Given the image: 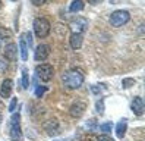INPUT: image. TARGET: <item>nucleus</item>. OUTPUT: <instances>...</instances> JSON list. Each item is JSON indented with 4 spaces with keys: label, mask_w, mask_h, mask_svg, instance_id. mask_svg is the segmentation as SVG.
Returning a JSON list of instances; mask_svg holds the SVG:
<instances>
[{
    "label": "nucleus",
    "mask_w": 145,
    "mask_h": 141,
    "mask_svg": "<svg viewBox=\"0 0 145 141\" xmlns=\"http://www.w3.org/2000/svg\"><path fill=\"white\" fill-rule=\"evenodd\" d=\"M62 82L67 87L71 88V90H76V88H79L84 82V75L79 72V70L76 69H71L65 72L62 75Z\"/></svg>",
    "instance_id": "f257e3e1"
},
{
    "label": "nucleus",
    "mask_w": 145,
    "mask_h": 141,
    "mask_svg": "<svg viewBox=\"0 0 145 141\" xmlns=\"http://www.w3.org/2000/svg\"><path fill=\"white\" fill-rule=\"evenodd\" d=\"M12 2H16V0H12Z\"/></svg>",
    "instance_id": "7c9ffc66"
},
{
    "label": "nucleus",
    "mask_w": 145,
    "mask_h": 141,
    "mask_svg": "<svg viewBox=\"0 0 145 141\" xmlns=\"http://www.w3.org/2000/svg\"><path fill=\"white\" fill-rule=\"evenodd\" d=\"M35 75H37L38 79H41L42 82H48L50 79L53 78V75H54V69H53L52 65L42 63V65L35 68Z\"/></svg>",
    "instance_id": "20e7f679"
},
{
    "label": "nucleus",
    "mask_w": 145,
    "mask_h": 141,
    "mask_svg": "<svg viewBox=\"0 0 145 141\" xmlns=\"http://www.w3.org/2000/svg\"><path fill=\"white\" fill-rule=\"evenodd\" d=\"M81 141H92V140H91V138H82Z\"/></svg>",
    "instance_id": "cd10ccee"
},
{
    "label": "nucleus",
    "mask_w": 145,
    "mask_h": 141,
    "mask_svg": "<svg viewBox=\"0 0 145 141\" xmlns=\"http://www.w3.org/2000/svg\"><path fill=\"white\" fill-rule=\"evenodd\" d=\"M129 19H131V15L127 11H116L110 16V25L114 26V28H119V26L125 25Z\"/></svg>",
    "instance_id": "39448f33"
},
{
    "label": "nucleus",
    "mask_w": 145,
    "mask_h": 141,
    "mask_svg": "<svg viewBox=\"0 0 145 141\" xmlns=\"http://www.w3.org/2000/svg\"><path fill=\"white\" fill-rule=\"evenodd\" d=\"M69 26L72 30V34H82L88 28V21L85 18H76V19L71 21Z\"/></svg>",
    "instance_id": "423d86ee"
},
{
    "label": "nucleus",
    "mask_w": 145,
    "mask_h": 141,
    "mask_svg": "<svg viewBox=\"0 0 145 141\" xmlns=\"http://www.w3.org/2000/svg\"><path fill=\"white\" fill-rule=\"evenodd\" d=\"M97 112H100V113L104 112V100L97 101Z\"/></svg>",
    "instance_id": "5701e85b"
},
{
    "label": "nucleus",
    "mask_w": 145,
    "mask_h": 141,
    "mask_svg": "<svg viewBox=\"0 0 145 141\" xmlns=\"http://www.w3.org/2000/svg\"><path fill=\"white\" fill-rule=\"evenodd\" d=\"M0 9H2V2H0Z\"/></svg>",
    "instance_id": "c756f323"
},
{
    "label": "nucleus",
    "mask_w": 145,
    "mask_h": 141,
    "mask_svg": "<svg viewBox=\"0 0 145 141\" xmlns=\"http://www.w3.org/2000/svg\"><path fill=\"white\" fill-rule=\"evenodd\" d=\"M19 50H21V59L27 60L28 59V44L25 41V35L22 34L19 38Z\"/></svg>",
    "instance_id": "2eb2a0df"
},
{
    "label": "nucleus",
    "mask_w": 145,
    "mask_h": 141,
    "mask_svg": "<svg viewBox=\"0 0 145 141\" xmlns=\"http://www.w3.org/2000/svg\"><path fill=\"white\" fill-rule=\"evenodd\" d=\"M101 2H103V0H88V3H91V5H98Z\"/></svg>",
    "instance_id": "bb28decb"
},
{
    "label": "nucleus",
    "mask_w": 145,
    "mask_h": 141,
    "mask_svg": "<svg viewBox=\"0 0 145 141\" xmlns=\"http://www.w3.org/2000/svg\"><path fill=\"white\" fill-rule=\"evenodd\" d=\"M113 128V123L112 122H104V123H101L100 125V129L103 131V132H110Z\"/></svg>",
    "instance_id": "6ab92c4d"
},
{
    "label": "nucleus",
    "mask_w": 145,
    "mask_h": 141,
    "mask_svg": "<svg viewBox=\"0 0 145 141\" xmlns=\"http://www.w3.org/2000/svg\"><path fill=\"white\" fill-rule=\"evenodd\" d=\"M133 84H135V79H132V78H126V79H123L122 87H123V88H129V87H132Z\"/></svg>",
    "instance_id": "412c9836"
},
{
    "label": "nucleus",
    "mask_w": 145,
    "mask_h": 141,
    "mask_svg": "<svg viewBox=\"0 0 145 141\" xmlns=\"http://www.w3.org/2000/svg\"><path fill=\"white\" fill-rule=\"evenodd\" d=\"M0 122H2V113H0Z\"/></svg>",
    "instance_id": "c85d7f7f"
},
{
    "label": "nucleus",
    "mask_w": 145,
    "mask_h": 141,
    "mask_svg": "<svg viewBox=\"0 0 145 141\" xmlns=\"http://www.w3.org/2000/svg\"><path fill=\"white\" fill-rule=\"evenodd\" d=\"M84 112H85V103H84V101H76V103H73V104L71 106V110H69L71 116H73V118H81L82 115H84Z\"/></svg>",
    "instance_id": "1a4fd4ad"
},
{
    "label": "nucleus",
    "mask_w": 145,
    "mask_h": 141,
    "mask_svg": "<svg viewBox=\"0 0 145 141\" xmlns=\"http://www.w3.org/2000/svg\"><path fill=\"white\" fill-rule=\"evenodd\" d=\"M132 112L136 115V116H142L144 115V100L141 97H135L132 100Z\"/></svg>",
    "instance_id": "9d476101"
},
{
    "label": "nucleus",
    "mask_w": 145,
    "mask_h": 141,
    "mask_svg": "<svg viewBox=\"0 0 145 141\" xmlns=\"http://www.w3.org/2000/svg\"><path fill=\"white\" fill-rule=\"evenodd\" d=\"M46 91H47V87H46V85H38V87L35 88V96H37V97H42Z\"/></svg>",
    "instance_id": "aec40b11"
},
{
    "label": "nucleus",
    "mask_w": 145,
    "mask_h": 141,
    "mask_svg": "<svg viewBox=\"0 0 145 141\" xmlns=\"http://www.w3.org/2000/svg\"><path fill=\"white\" fill-rule=\"evenodd\" d=\"M9 134L12 141H22V131H21V115L13 113L9 122Z\"/></svg>",
    "instance_id": "f03ea898"
},
{
    "label": "nucleus",
    "mask_w": 145,
    "mask_h": 141,
    "mask_svg": "<svg viewBox=\"0 0 145 141\" xmlns=\"http://www.w3.org/2000/svg\"><path fill=\"white\" fill-rule=\"evenodd\" d=\"M0 44H2V40H0Z\"/></svg>",
    "instance_id": "2f4dec72"
},
{
    "label": "nucleus",
    "mask_w": 145,
    "mask_h": 141,
    "mask_svg": "<svg viewBox=\"0 0 145 141\" xmlns=\"http://www.w3.org/2000/svg\"><path fill=\"white\" fill-rule=\"evenodd\" d=\"M16 104H18V99H16V97H13V99L10 100V104H9V110H10V112H13V110L16 109Z\"/></svg>",
    "instance_id": "4be33fe9"
},
{
    "label": "nucleus",
    "mask_w": 145,
    "mask_h": 141,
    "mask_svg": "<svg viewBox=\"0 0 145 141\" xmlns=\"http://www.w3.org/2000/svg\"><path fill=\"white\" fill-rule=\"evenodd\" d=\"M104 87H100V85H92L91 87V91H92V94H100V91L103 90Z\"/></svg>",
    "instance_id": "b1692460"
},
{
    "label": "nucleus",
    "mask_w": 145,
    "mask_h": 141,
    "mask_svg": "<svg viewBox=\"0 0 145 141\" xmlns=\"http://www.w3.org/2000/svg\"><path fill=\"white\" fill-rule=\"evenodd\" d=\"M31 2H32L34 6H41V5H44L47 0H31Z\"/></svg>",
    "instance_id": "a878e982"
},
{
    "label": "nucleus",
    "mask_w": 145,
    "mask_h": 141,
    "mask_svg": "<svg viewBox=\"0 0 145 141\" xmlns=\"http://www.w3.org/2000/svg\"><path fill=\"white\" fill-rule=\"evenodd\" d=\"M29 87V79H28V69L24 68L22 69V88H28Z\"/></svg>",
    "instance_id": "f3484780"
},
{
    "label": "nucleus",
    "mask_w": 145,
    "mask_h": 141,
    "mask_svg": "<svg viewBox=\"0 0 145 141\" xmlns=\"http://www.w3.org/2000/svg\"><path fill=\"white\" fill-rule=\"evenodd\" d=\"M97 141H114V140H113L112 137H108V135L104 134V135H100V137L97 138Z\"/></svg>",
    "instance_id": "393cba45"
},
{
    "label": "nucleus",
    "mask_w": 145,
    "mask_h": 141,
    "mask_svg": "<svg viewBox=\"0 0 145 141\" xmlns=\"http://www.w3.org/2000/svg\"><path fill=\"white\" fill-rule=\"evenodd\" d=\"M82 41H84V35L82 34H72L71 35V47L73 50H78L82 47Z\"/></svg>",
    "instance_id": "ddd939ff"
},
{
    "label": "nucleus",
    "mask_w": 145,
    "mask_h": 141,
    "mask_svg": "<svg viewBox=\"0 0 145 141\" xmlns=\"http://www.w3.org/2000/svg\"><path fill=\"white\" fill-rule=\"evenodd\" d=\"M10 31L7 30V28H5V26H0V40H3V38H9L10 37Z\"/></svg>",
    "instance_id": "a211bd4d"
},
{
    "label": "nucleus",
    "mask_w": 145,
    "mask_h": 141,
    "mask_svg": "<svg viewBox=\"0 0 145 141\" xmlns=\"http://www.w3.org/2000/svg\"><path fill=\"white\" fill-rule=\"evenodd\" d=\"M44 129H46V132L48 135H52V137H54V135H57L59 132V123H57V121L56 119H52V121H48L46 125H44Z\"/></svg>",
    "instance_id": "9b49d317"
},
{
    "label": "nucleus",
    "mask_w": 145,
    "mask_h": 141,
    "mask_svg": "<svg viewBox=\"0 0 145 141\" xmlns=\"http://www.w3.org/2000/svg\"><path fill=\"white\" fill-rule=\"evenodd\" d=\"M34 32L40 38H46L50 34V22L46 18H37L34 21Z\"/></svg>",
    "instance_id": "7ed1b4c3"
},
{
    "label": "nucleus",
    "mask_w": 145,
    "mask_h": 141,
    "mask_svg": "<svg viewBox=\"0 0 145 141\" xmlns=\"http://www.w3.org/2000/svg\"><path fill=\"white\" fill-rule=\"evenodd\" d=\"M50 55V47L47 44H40V46L35 47V51H34V59L37 62H41V60H46Z\"/></svg>",
    "instance_id": "0eeeda50"
},
{
    "label": "nucleus",
    "mask_w": 145,
    "mask_h": 141,
    "mask_svg": "<svg viewBox=\"0 0 145 141\" xmlns=\"http://www.w3.org/2000/svg\"><path fill=\"white\" fill-rule=\"evenodd\" d=\"M126 129H127V121L126 119L119 121L117 125H116V135H117V138L122 140L125 137V134H126Z\"/></svg>",
    "instance_id": "4468645a"
},
{
    "label": "nucleus",
    "mask_w": 145,
    "mask_h": 141,
    "mask_svg": "<svg viewBox=\"0 0 145 141\" xmlns=\"http://www.w3.org/2000/svg\"><path fill=\"white\" fill-rule=\"evenodd\" d=\"M5 56L9 60H16V57H18V47H16V44L12 43L5 47Z\"/></svg>",
    "instance_id": "f8f14e48"
},
{
    "label": "nucleus",
    "mask_w": 145,
    "mask_h": 141,
    "mask_svg": "<svg viewBox=\"0 0 145 141\" xmlns=\"http://www.w3.org/2000/svg\"><path fill=\"white\" fill-rule=\"evenodd\" d=\"M84 2L82 0H73V2L71 3V6H69V11L71 12H79V11H82L84 9Z\"/></svg>",
    "instance_id": "dca6fc26"
},
{
    "label": "nucleus",
    "mask_w": 145,
    "mask_h": 141,
    "mask_svg": "<svg viewBox=\"0 0 145 141\" xmlns=\"http://www.w3.org/2000/svg\"><path fill=\"white\" fill-rule=\"evenodd\" d=\"M12 90H13V81L9 78H6L2 82V87H0V96H2L3 99H7V97H10Z\"/></svg>",
    "instance_id": "6e6552de"
}]
</instances>
